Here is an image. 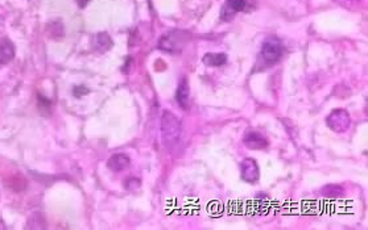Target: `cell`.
<instances>
[{"mask_svg":"<svg viewBox=\"0 0 368 230\" xmlns=\"http://www.w3.org/2000/svg\"><path fill=\"white\" fill-rule=\"evenodd\" d=\"M181 128L180 120L169 111H164L161 116V136H163V142L168 150H172L180 144Z\"/></svg>","mask_w":368,"mask_h":230,"instance_id":"cell-1","label":"cell"},{"mask_svg":"<svg viewBox=\"0 0 368 230\" xmlns=\"http://www.w3.org/2000/svg\"><path fill=\"white\" fill-rule=\"evenodd\" d=\"M282 54H284V46H282L280 38L274 36L267 37L261 45V49H260L259 62L263 63L265 67H269V66L277 63L281 59Z\"/></svg>","mask_w":368,"mask_h":230,"instance_id":"cell-2","label":"cell"},{"mask_svg":"<svg viewBox=\"0 0 368 230\" xmlns=\"http://www.w3.org/2000/svg\"><path fill=\"white\" fill-rule=\"evenodd\" d=\"M189 33L185 30H169L165 33L159 41V49L166 51V53H172V54H177L185 47V45L189 41Z\"/></svg>","mask_w":368,"mask_h":230,"instance_id":"cell-3","label":"cell"},{"mask_svg":"<svg viewBox=\"0 0 368 230\" xmlns=\"http://www.w3.org/2000/svg\"><path fill=\"white\" fill-rule=\"evenodd\" d=\"M326 124L331 130L336 132V133H343L350 128L351 120L348 112L344 109H334V111L327 116L326 119Z\"/></svg>","mask_w":368,"mask_h":230,"instance_id":"cell-4","label":"cell"},{"mask_svg":"<svg viewBox=\"0 0 368 230\" xmlns=\"http://www.w3.org/2000/svg\"><path fill=\"white\" fill-rule=\"evenodd\" d=\"M240 175H242V179L245 180V182L256 183L260 176L259 165H257L256 161L252 158H245L240 163Z\"/></svg>","mask_w":368,"mask_h":230,"instance_id":"cell-5","label":"cell"},{"mask_svg":"<svg viewBox=\"0 0 368 230\" xmlns=\"http://www.w3.org/2000/svg\"><path fill=\"white\" fill-rule=\"evenodd\" d=\"M245 3H247L245 0H226V3L220 11V18L230 21L238 12L244 9Z\"/></svg>","mask_w":368,"mask_h":230,"instance_id":"cell-6","label":"cell"},{"mask_svg":"<svg viewBox=\"0 0 368 230\" xmlns=\"http://www.w3.org/2000/svg\"><path fill=\"white\" fill-rule=\"evenodd\" d=\"M243 142L248 149L251 150H263L268 146L267 138L263 134L257 133V132H249L244 136Z\"/></svg>","mask_w":368,"mask_h":230,"instance_id":"cell-7","label":"cell"},{"mask_svg":"<svg viewBox=\"0 0 368 230\" xmlns=\"http://www.w3.org/2000/svg\"><path fill=\"white\" fill-rule=\"evenodd\" d=\"M128 165H130V157L127 154H123V153L111 155L107 161V167L114 173H120L124 169H127Z\"/></svg>","mask_w":368,"mask_h":230,"instance_id":"cell-8","label":"cell"},{"mask_svg":"<svg viewBox=\"0 0 368 230\" xmlns=\"http://www.w3.org/2000/svg\"><path fill=\"white\" fill-rule=\"evenodd\" d=\"M15 51V45L8 38L0 40V65L10 63L14 59Z\"/></svg>","mask_w":368,"mask_h":230,"instance_id":"cell-9","label":"cell"},{"mask_svg":"<svg viewBox=\"0 0 368 230\" xmlns=\"http://www.w3.org/2000/svg\"><path fill=\"white\" fill-rule=\"evenodd\" d=\"M176 100L181 108H189V84L186 78H184L178 84L177 91H176Z\"/></svg>","mask_w":368,"mask_h":230,"instance_id":"cell-10","label":"cell"},{"mask_svg":"<svg viewBox=\"0 0 368 230\" xmlns=\"http://www.w3.org/2000/svg\"><path fill=\"white\" fill-rule=\"evenodd\" d=\"M93 46H94L95 50L101 51V53L110 50L112 47L111 37L105 32L98 33L97 36H94V40H93Z\"/></svg>","mask_w":368,"mask_h":230,"instance_id":"cell-11","label":"cell"},{"mask_svg":"<svg viewBox=\"0 0 368 230\" xmlns=\"http://www.w3.org/2000/svg\"><path fill=\"white\" fill-rule=\"evenodd\" d=\"M202 62L209 67H219L227 62V55L223 53H206L202 58Z\"/></svg>","mask_w":368,"mask_h":230,"instance_id":"cell-12","label":"cell"},{"mask_svg":"<svg viewBox=\"0 0 368 230\" xmlns=\"http://www.w3.org/2000/svg\"><path fill=\"white\" fill-rule=\"evenodd\" d=\"M321 192L326 198H339L343 195V188L340 186H336V184H330V186L322 188Z\"/></svg>","mask_w":368,"mask_h":230,"instance_id":"cell-13","label":"cell"},{"mask_svg":"<svg viewBox=\"0 0 368 230\" xmlns=\"http://www.w3.org/2000/svg\"><path fill=\"white\" fill-rule=\"evenodd\" d=\"M124 187L127 190H136V188L140 187V180L137 178H127L126 182H124Z\"/></svg>","mask_w":368,"mask_h":230,"instance_id":"cell-14","label":"cell"},{"mask_svg":"<svg viewBox=\"0 0 368 230\" xmlns=\"http://www.w3.org/2000/svg\"><path fill=\"white\" fill-rule=\"evenodd\" d=\"M73 92H74V96L81 97V96H83V95H86L87 92H89V90H87L85 86H77V87H74Z\"/></svg>","mask_w":368,"mask_h":230,"instance_id":"cell-15","label":"cell"},{"mask_svg":"<svg viewBox=\"0 0 368 230\" xmlns=\"http://www.w3.org/2000/svg\"><path fill=\"white\" fill-rule=\"evenodd\" d=\"M89 1H90V0H77V4H78L81 8H85L87 4H89Z\"/></svg>","mask_w":368,"mask_h":230,"instance_id":"cell-16","label":"cell"}]
</instances>
